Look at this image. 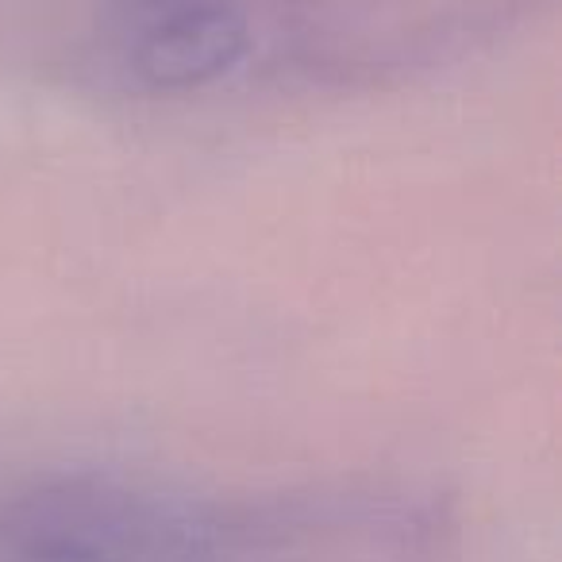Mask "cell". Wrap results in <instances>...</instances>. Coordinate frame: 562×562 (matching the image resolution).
Masks as SVG:
<instances>
[{"instance_id": "6da1fadb", "label": "cell", "mask_w": 562, "mask_h": 562, "mask_svg": "<svg viewBox=\"0 0 562 562\" xmlns=\"http://www.w3.org/2000/svg\"><path fill=\"white\" fill-rule=\"evenodd\" d=\"M250 50V20L235 0H186L139 20L132 74L155 93L212 86Z\"/></svg>"}, {"instance_id": "7a4b0ae2", "label": "cell", "mask_w": 562, "mask_h": 562, "mask_svg": "<svg viewBox=\"0 0 562 562\" xmlns=\"http://www.w3.org/2000/svg\"><path fill=\"white\" fill-rule=\"evenodd\" d=\"M0 562H120L112 551L58 528H40L4 516L0 520Z\"/></svg>"}]
</instances>
